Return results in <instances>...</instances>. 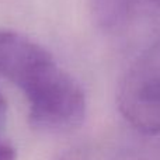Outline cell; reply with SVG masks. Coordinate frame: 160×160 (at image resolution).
<instances>
[{
  "label": "cell",
  "instance_id": "obj_1",
  "mask_svg": "<svg viewBox=\"0 0 160 160\" xmlns=\"http://www.w3.org/2000/svg\"><path fill=\"white\" fill-rule=\"evenodd\" d=\"M18 88L27 98L31 125L38 129L55 133L70 132L84 121L87 108L84 91L55 59L32 70Z\"/></svg>",
  "mask_w": 160,
  "mask_h": 160
},
{
  "label": "cell",
  "instance_id": "obj_2",
  "mask_svg": "<svg viewBox=\"0 0 160 160\" xmlns=\"http://www.w3.org/2000/svg\"><path fill=\"white\" fill-rule=\"evenodd\" d=\"M117 105L136 131L160 133V39L145 48L125 69L117 88Z\"/></svg>",
  "mask_w": 160,
  "mask_h": 160
},
{
  "label": "cell",
  "instance_id": "obj_3",
  "mask_svg": "<svg viewBox=\"0 0 160 160\" xmlns=\"http://www.w3.org/2000/svg\"><path fill=\"white\" fill-rule=\"evenodd\" d=\"M97 28L108 34L127 32L141 21L160 16V0H90Z\"/></svg>",
  "mask_w": 160,
  "mask_h": 160
},
{
  "label": "cell",
  "instance_id": "obj_4",
  "mask_svg": "<svg viewBox=\"0 0 160 160\" xmlns=\"http://www.w3.org/2000/svg\"><path fill=\"white\" fill-rule=\"evenodd\" d=\"M17 152L16 148L8 141L0 138V160H16Z\"/></svg>",
  "mask_w": 160,
  "mask_h": 160
},
{
  "label": "cell",
  "instance_id": "obj_5",
  "mask_svg": "<svg viewBox=\"0 0 160 160\" xmlns=\"http://www.w3.org/2000/svg\"><path fill=\"white\" fill-rule=\"evenodd\" d=\"M6 118H7V102L0 93V128L6 124Z\"/></svg>",
  "mask_w": 160,
  "mask_h": 160
},
{
  "label": "cell",
  "instance_id": "obj_6",
  "mask_svg": "<svg viewBox=\"0 0 160 160\" xmlns=\"http://www.w3.org/2000/svg\"><path fill=\"white\" fill-rule=\"evenodd\" d=\"M66 160H84V159H66Z\"/></svg>",
  "mask_w": 160,
  "mask_h": 160
}]
</instances>
